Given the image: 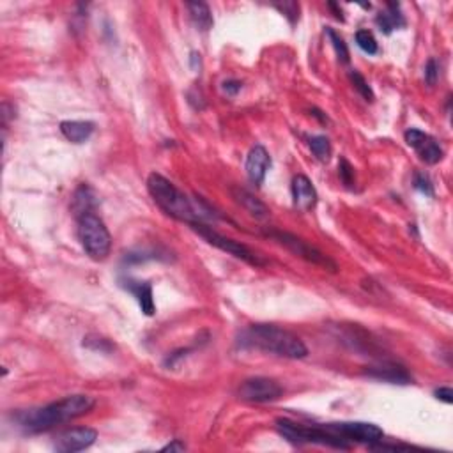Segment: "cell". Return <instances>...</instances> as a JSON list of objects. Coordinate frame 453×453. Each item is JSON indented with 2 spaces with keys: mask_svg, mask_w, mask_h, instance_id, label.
<instances>
[{
  "mask_svg": "<svg viewBox=\"0 0 453 453\" xmlns=\"http://www.w3.org/2000/svg\"><path fill=\"white\" fill-rule=\"evenodd\" d=\"M221 89H223V92L227 96H236L237 92L241 91V82H237V80H227V82H223Z\"/></svg>",
  "mask_w": 453,
  "mask_h": 453,
  "instance_id": "f1b7e54d",
  "label": "cell"
},
{
  "mask_svg": "<svg viewBox=\"0 0 453 453\" xmlns=\"http://www.w3.org/2000/svg\"><path fill=\"white\" fill-rule=\"evenodd\" d=\"M266 236L273 237L275 241H278L280 245H284L285 248L291 250L294 255L301 257V259H305L307 262H311V264L320 266V268L327 269V271H333V273L339 269V268H336L335 262H333L330 257L324 255L320 250H317L316 246L308 245L307 241L301 239V237H298V236H294V234L280 232V230H269V232H266Z\"/></svg>",
  "mask_w": 453,
  "mask_h": 453,
  "instance_id": "52a82bcc",
  "label": "cell"
},
{
  "mask_svg": "<svg viewBox=\"0 0 453 453\" xmlns=\"http://www.w3.org/2000/svg\"><path fill=\"white\" fill-rule=\"evenodd\" d=\"M189 227H191L198 236L204 237L209 245L216 246V248L221 250V252H227L229 255H234L236 259L245 260V262H248V264L252 266H266V260L262 259V257L257 255L253 250H250L248 246L239 243V241H234L230 239V237L221 236V234H218L216 230H213L211 227H207V225L204 223H194L189 225Z\"/></svg>",
  "mask_w": 453,
  "mask_h": 453,
  "instance_id": "8992f818",
  "label": "cell"
},
{
  "mask_svg": "<svg viewBox=\"0 0 453 453\" xmlns=\"http://www.w3.org/2000/svg\"><path fill=\"white\" fill-rule=\"evenodd\" d=\"M339 173H340V181L347 186V188H354L356 178H354V169L345 158L340 160L339 163Z\"/></svg>",
  "mask_w": 453,
  "mask_h": 453,
  "instance_id": "d4e9b609",
  "label": "cell"
},
{
  "mask_svg": "<svg viewBox=\"0 0 453 453\" xmlns=\"http://www.w3.org/2000/svg\"><path fill=\"white\" fill-rule=\"evenodd\" d=\"M239 345L287 359L307 358L308 349L300 336L275 324H253L239 336Z\"/></svg>",
  "mask_w": 453,
  "mask_h": 453,
  "instance_id": "3957f363",
  "label": "cell"
},
{
  "mask_svg": "<svg viewBox=\"0 0 453 453\" xmlns=\"http://www.w3.org/2000/svg\"><path fill=\"white\" fill-rule=\"evenodd\" d=\"M98 439V432L89 427H78V429L64 430L53 441V448L59 453H75L87 450Z\"/></svg>",
  "mask_w": 453,
  "mask_h": 453,
  "instance_id": "30bf717a",
  "label": "cell"
},
{
  "mask_svg": "<svg viewBox=\"0 0 453 453\" xmlns=\"http://www.w3.org/2000/svg\"><path fill=\"white\" fill-rule=\"evenodd\" d=\"M60 133L71 144H83L94 133V124L91 121H64L60 123Z\"/></svg>",
  "mask_w": 453,
  "mask_h": 453,
  "instance_id": "2e32d148",
  "label": "cell"
},
{
  "mask_svg": "<svg viewBox=\"0 0 453 453\" xmlns=\"http://www.w3.org/2000/svg\"><path fill=\"white\" fill-rule=\"evenodd\" d=\"M78 239L91 259L105 260L110 255L112 237L107 225L94 213L78 218Z\"/></svg>",
  "mask_w": 453,
  "mask_h": 453,
  "instance_id": "5b68a950",
  "label": "cell"
},
{
  "mask_svg": "<svg viewBox=\"0 0 453 453\" xmlns=\"http://www.w3.org/2000/svg\"><path fill=\"white\" fill-rule=\"evenodd\" d=\"M276 430L292 445H320L331 446L336 450H349L351 443L331 432L326 427H305L296 423L289 418H278L276 420Z\"/></svg>",
  "mask_w": 453,
  "mask_h": 453,
  "instance_id": "277c9868",
  "label": "cell"
},
{
  "mask_svg": "<svg viewBox=\"0 0 453 453\" xmlns=\"http://www.w3.org/2000/svg\"><path fill=\"white\" fill-rule=\"evenodd\" d=\"M414 188H416L420 194L427 195V197H434V185L427 173H414Z\"/></svg>",
  "mask_w": 453,
  "mask_h": 453,
  "instance_id": "484cf974",
  "label": "cell"
},
{
  "mask_svg": "<svg viewBox=\"0 0 453 453\" xmlns=\"http://www.w3.org/2000/svg\"><path fill=\"white\" fill-rule=\"evenodd\" d=\"M284 390L276 381L269 377H252L241 382L237 395L241 400L255 404H264L278 400L282 397Z\"/></svg>",
  "mask_w": 453,
  "mask_h": 453,
  "instance_id": "9c48e42d",
  "label": "cell"
},
{
  "mask_svg": "<svg viewBox=\"0 0 453 453\" xmlns=\"http://www.w3.org/2000/svg\"><path fill=\"white\" fill-rule=\"evenodd\" d=\"M96 400L89 395H69L57 402H51L40 409H31L18 414V422L25 432H44L62 423L73 422L83 414L91 413Z\"/></svg>",
  "mask_w": 453,
  "mask_h": 453,
  "instance_id": "7a4b0ae2",
  "label": "cell"
},
{
  "mask_svg": "<svg viewBox=\"0 0 453 453\" xmlns=\"http://www.w3.org/2000/svg\"><path fill=\"white\" fill-rule=\"evenodd\" d=\"M356 43H358V46L361 48L365 53H368V55H375V53L379 51L377 41H375L374 34L368 31L356 32Z\"/></svg>",
  "mask_w": 453,
  "mask_h": 453,
  "instance_id": "7402d4cb",
  "label": "cell"
},
{
  "mask_svg": "<svg viewBox=\"0 0 453 453\" xmlns=\"http://www.w3.org/2000/svg\"><path fill=\"white\" fill-rule=\"evenodd\" d=\"M436 398L443 400L445 404H453V390L450 386H443L439 390H436Z\"/></svg>",
  "mask_w": 453,
  "mask_h": 453,
  "instance_id": "f546056e",
  "label": "cell"
},
{
  "mask_svg": "<svg viewBox=\"0 0 453 453\" xmlns=\"http://www.w3.org/2000/svg\"><path fill=\"white\" fill-rule=\"evenodd\" d=\"M94 194H92V189L89 188L87 185L80 186L76 189L75 197H73V211H75V216L80 218L83 214L92 213V209L96 207V200H94Z\"/></svg>",
  "mask_w": 453,
  "mask_h": 453,
  "instance_id": "d6986e66",
  "label": "cell"
},
{
  "mask_svg": "<svg viewBox=\"0 0 453 453\" xmlns=\"http://www.w3.org/2000/svg\"><path fill=\"white\" fill-rule=\"evenodd\" d=\"M326 429L335 432L336 436L345 439L347 443H359V445H374V443L382 441L384 432L381 427L374 423L365 422H342V423H327Z\"/></svg>",
  "mask_w": 453,
  "mask_h": 453,
  "instance_id": "ba28073f",
  "label": "cell"
},
{
  "mask_svg": "<svg viewBox=\"0 0 453 453\" xmlns=\"http://www.w3.org/2000/svg\"><path fill=\"white\" fill-rule=\"evenodd\" d=\"M185 450H186L185 443H181V441H179V439H173V441L170 443V445L163 446L162 452H185Z\"/></svg>",
  "mask_w": 453,
  "mask_h": 453,
  "instance_id": "4dcf8cb0",
  "label": "cell"
},
{
  "mask_svg": "<svg viewBox=\"0 0 453 453\" xmlns=\"http://www.w3.org/2000/svg\"><path fill=\"white\" fill-rule=\"evenodd\" d=\"M327 8L330 9H333V12H335V16H336V20H340V22H343V16H342V9L339 8V6L335 4V2H327Z\"/></svg>",
  "mask_w": 453,
  "mask_h": 453,
  "instance_id": "d6a6232c",
  "label": "cell"
},
{
  "mask_svg": "<svg viewBox=\"0 0 453 453\" xmlns=\"http://www.w3.org/2000/svg\"><path fill=\"white\" fill-rule=\"evenodd\" d=\"M292 200L300 211H310L317 204V191L310 179L303 173L292 179Z\"/></svg>",
  "mask_w": 453,
  "mask_h": 453,
  "instance_id": "4fadbf2b",
  "label": "cell"
},
{
  "mask_svg": "<svg viewBox=\"0 0 453 453\" xmlns=\"http://www.w3.org/2000/svg\"><path fill=\"white\" fill-rule=\"evenodd\" d=\"M308 146H310L311 153L316 156L319 162H327L331 156V144L326 137L319 135V137H311L308 140Z\"/></svg>",
  "mask_w": 453,
  "mask_h": 453,
  "instance_id": "44dd1931",
  "label": "cell"
},
{
  "mask_svg": "<svg viewBox=\"0 0 453 453\" xmlns=\"http://www.w3.org/2000/svg\"><path fill=\"white\" fill-rule=\"evenodd\" d=\"M365 374L368 377L379 379V381H386L391 382V384H409L413 381V377L409 375V372L398 365V363L384 361L381 365H374V367H367Z\"/></svg>",
  "mask_w": 453,
  "mask_h": 453,
  "instance_id": "7c38bea8",
  "label": "cell"
},
{
  "mask_svg": "<svg viewBox=\"0 0 453 453\" xmlns=\"http://www.w3.org/2000/svg\"><path fill=\"white\" fill-rule=\"evenodd\" d=\"M375 24L379 25L384 34H391L395 28H400L406 25V20H404L402 12H400V6L398 4H388V11L381 12L375 18Z\"/></svg>",
  "mask_w": 453,
  "mask_h": 453,
  "instance_id": "ac0fdd59",
  "label": "cell"
},
{
  "mask_svg": "<svg viewBox=\"0 0 453 453\" xmlns=\"http://www.w3.org/2000/svg\"><path fill=\"white\" fill-rule=\"evenodd\" d=\"M275 8L285 15V18H289L291 24H296L298 18H300V4H296V2H284V4H275Z\"/></svg>",
  "mask_w": 453,
  "mask_h": 453,
  "instance_id": "4316f807",
  "label": "cell"
},
{
  "mask_svg": "<svg viewBox=\"0 0 453 453\" xmlns=\"http://www.w3.org/2000/svg\"><path fill=\"white\" fill-rule=\"evenodd\" d=\"M349 78H351V82L354 83V89L363 96V98L367 99V101H374V91L370 89L367 80L363 78L358 71H352L351 75H349Z\"/></svg>",
  "mask_w": 453,
  "mask_h": 453,
  "instance_id": "cb8c5ba5",
  "label": "cell"
},
{
  "mask_svg": "<svg viewBox=\"0 0 453 453\" xmlns=\"http://www.w3.org/2000/svg\"><path fill=\"white\" fill-rule=\"evenodd\" d=\"M124 287L135 296V300H137L138 307L140 310L146 314V316H154V311H156V305H154V298H153V287H151L149 282H138V280H128L123 282Z\"/></svg>",
  "mask_w": 453,
  "mask_h": 453,
  "instance_id": "9a60e30c",
  "label": "cell"
},
{
  "mask_svg": "<svg viewBox=\"0 0 453 453\" xmlns=\"http://www.w3.org/2000/svg\"><path fill=\"white\" fill-rule=\"evenodd\" d=\"M326 34H327V37L331 40L333 48H335L339 60H342V62H349V50H347V44H345V41H343V37L340 36L339 32H335L333 28H330V27L326 28Z\"/></svg>",
  "mask_w": 453,
  "mask_h": 453,
  "instance_id": "603a6c76",
  "label": "cell"
},
{
  "mask_svg": "<svg viewBox=\"0 0 453 453\" xmlns=\"http://www.w3.org/2000/svg\"><path fill=\"white\" fill-rule=\"evenodd\" d=\"M438 76H439L438 62H436V59H429V62H427V66H425V82L429 83L430 87L436 85V82H438Z\"/></svg>",
  "mask_w": 453,
  "mask_h": 453,
  "instance_id": "83f0119b",
  "label": "cell"
},
{
  "mask_svg": "<svg viewBox=\"0 0 453 453\" xmlns=\"http://www.w3.org/2000/svg\"><path fill=\"white\" fill-rule=\"evenodd\" d=\"M404 137H406L407 146L413 147L418 153V156H420V160L425 162L427 165H436V163H439L443 160L441 146L430 135L413 128V130H407Z\"/></svg>",
  "mask_w": 453,
  "mask_h": 453,
  "instance_id": "8fae6325",
  "label": "cell"
},
{
  "mask_svg": "<svg viewBox=\"0 0 453 453\" xmlns=\"http://www.w3.org/2000/svg\"><path fill=\"white\" fill-rule=\"evenodd\" d=\"M147 189L151 197L169 216L186 221L188 225L204 223L213 218L214 213L202 198H189L178 186L163 178L162 173H151L147 179Z\"/></svg>",
  "mask_w": 453,
  "mask_h": 453,
  "instance_id": "6da1fadb",
  "label": "cell"
},
{
  "mask_svg": "<svg viewBox=\"0 0 453 453\" xmlns=\"http://www.w3.org/2000/svg\"><path fill=\"white\" fill-rule=\"evenodd\" d=\"M186 8H188L195 27H198L200 31H209L213 27V15H211V9H209L207 4H204V2H188Z\"/></svg>",
  "mask_w": 453,
  "mask_h": 453,
  "instance_id": "ffe728a7",
  "label": "cell"
},
{
  "mask_svg": "<svg viewBox=\"0 0 453 453\" xmlns=\"http://www.w3.org/2000/svg\"><path fill=\"white\" fill-rule=\"evenodd\" d=\"M269 166H271V158H269L268 151L262 146L253 147L246 158V173H248L250 181L257 186L262 185Z\"/></svg>",
  "mask_w": 453,
  "mask_h": 453,
  "instance_id": "5bb4252c",
  "label": "cell"
},
{
  "mask_svg": "<svg viewBox=\"0 0 453 453\" xmlns=\"http://www.w3.org/2000/svg\"><path fill=\"white\" fill-rule=\"evenodd\" d=\"M189 64H191V69H194V71H198V69H200V64H202L200 53H197V51H191V57H189Z\"/></svg>",
  "mask_w": 453,
  "mask_h": 453,
  "instance_id": "1f68e13d",
  "label": "cell"
},
{
  "mask_svg": "<svg viewBox=\"0 0 453 453\" xmlns=\"http://www.w3.org/2000/svg\"><path fill=\"white\" fill-rule=\"evenodd\" d=\"M234 198H236V200L239 202V204L243 205V207H245L253 218H257V220H268L269 218V209L266 207V204H262L259 198L253 197V195L250 194V191H246V189L243 188L234 189Z\"/></svg>",
  "mask_w": 453,
  "mask_h": 453,
  "instance_id": "e0dca14e",
  "label": "cell"
}]
</instances>
